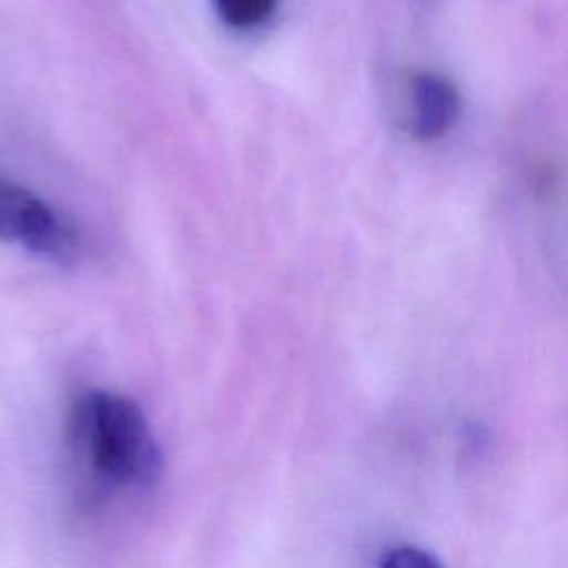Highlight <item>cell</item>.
<instances>
[{
  "label": "cell",
  "mask_w": 568,
  "mask_h": 568,
  "mask_svg": "<svg viewBox=\"0 0 568 568\" xmlns=\"http://www.w3.org/2000/svg\"><path fill=\"white\" fill-rule=\"evenodd\" d=\"M377 568H444V564L424 548L393 546L382 552Z\"/></svg>",
  "instance_id": "5"
},
{
  "label": "cell",
  "mask_w": 568,
  "mask_h": 568,
  "mask_svg": "<svg viewBox=\"0 0 568 568\" xmlns=\"http://www.w3.org/2000/svg\"><path fill=\"white\" fill-rule=\"evenodd\" d=\"M71 428L104 481L126 488H146L158 481L162 450L133 399L109 390H91L78 399Z\"/></svg>",
  "instance_id": "1"
},
{
  "label": "cell",
  "mask_w": 568,
  "mask_h": 568,
  "mask_svg": "<svg viewBox=\"0 0 568 568\" xmlns=\"http://www.w3.org/2000/svg\"><path fill=\"white\" fill-rule=\"evenodd\" d=\"M0 240L58 262L71 260L80 248L71 222L27 186L7 178H0Z\"/></svg>",
  "instance_id": "2"
},
{
  "label": "cell",
  "mask_w": 568,
  "mask_h": 568,
  "mask_svg": "<svg viewBox=\"0 0 568 568\" xmlns=\"http://www.w3.org/2000/svg\"><path fill=\"white\" fill-rule=\"evenodd\" d=\"M217 18L233 29L260 27L277 7V0H211Z\"/></svg>",
  "instance_id": "4"
},
{
  "label": "cell",
  "mask_w": 568,
  "mask_h": 568,
  "mask_svg": "<svg viewBox=\"0 0 568 568\" xmlns=\"http://www.w3.org/2000/svg\"><path fill=\"white\" fill-rule=\"evenodd\" d=\"M459 118V93L439 73L413 78V135L430 142L450 131Z\"/></svg>",
  "instance_id": "3"
}]
</instances>
